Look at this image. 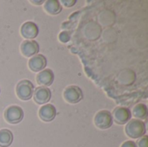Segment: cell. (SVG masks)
<instances>
[{
	"label": "cell",
	"mask_w": 148,
	"mask_h": 147,
	"mask_svg": "<svg viewBox=\"0 0 148 147\" xmlns=\"http://www.w3.org/2000/svg\"><path fill=\"white\" fill-rule=\"evenodd\" d=\"M125 133L129 138L133 139H140L144 135H146L147 133L146 124L142 120L137 119H131L126 124Z\"/></svg>",
	"instance_id": "cell-1"
},
{
	"label": "cell",
	"mask_w": 148,
	"mask_h": 147,
	"mask_svg": "<svg viewBox=\"0 0 148 147\" xmlns=\"http://www.w3.org/2000/svg\"><path fill=\"white\" fill-rule=\"evenodd\" d=\"M35 87L33 83L29 80H21L18 81L16 87V94L18 99L26 101L32 98Z\"/></svg>",
	"instance_id": "cell-2"
},
{
	"label": "cell",
	"mask_w": 148,
	"mask_h": 147,
	"mask_svg": "<svg viewBox=\"0 0 148 147\" xmlns=\"http://www.w3.org/2000/svg\"><path fill=\"white\" fill-rule=\"evenodd\" d=\"M3 116L6 122H8L9 124L15 125L20 123L23 120L24 112L21 107L16 105H12L5 109Z\"/></svg>",
	"instance_id": "cell-3"
},
{
	"label": "cell",
	"mask_w": 148,
	"mask_h": 147,
	"mask_svg": "<svg viewBox=\"0 0 148 147\" xmlns=\"http://www.w3.org/2000/svg\"><path fill=\"white\" fill-rule=\"evenodd\" d=\"M63 99L70 104H77L83 99V93L81 88L75 85L67 87L63 91Z\"/></svg>",
	"instance_id": "cell-4"
},
{
	"label": "cell",
	"mask_w": 148,
	"mask_h": 147,
	"mask_svg": "<svg viewBox=\"0 0 148 147\" xmlns=\"http://www.w3.org/2000/svg\"><path fill=\"white\" fill-rule=\"evenodd\" d=\"M94 122L97 128L101 130H106L112 126L114 120H113L112 114L109 111L101 110L95 114Z\"/></svg>",
	"instance_id": "cell-5"
},
{
	"label": "cell",
	"mask_w": 148,
	"mask_h": 147,
	"mask_svg": "<svg viewBox=\"0 0 148 147\" xmlns=\"http://www.w3.org/2000/svg\"><path fill=\"white\" fill-rule=\"evenodd\" d=\"M111 114L113 117V120L117 125H125L132 118V113L129 108L124 107H118L114 108Z\"/></svg>",
	"instance_id": "cell-6"
},
{
	"label": "cell",
	"mask_w": 148,
	"mask_h": 147,
	"mask_svg": "<svg viewBox=\"0 0 148 147\" xmlns=\"http://www.w3.org/2000/svg\"><path fill=\"white\" fill-rule=\"evenodd\" d=\"M51 90L49 88L39 86L36 88L33 93L34 101L38 105H45L51 100Z\"/></svg>",
	"instance_id": "cell-7"
},
{
	"label": "cell",
	"mask_w": 148,
	"mask_h": 147,
	"mask_svg": "<svg viewBox=\"0 0 148 147\" xmlns=\"http://www.w3.org/2000/svg\"><path fill=\"white\" fill-rule=\"evenodd\" d=\"M20 50L25 57H32L39 53L40 46L36 40H24L21 43Z\"/></svg>",
	"instance_id": "cell-8"
},
{
	"label": "cell",
	"mask_w": 148,
	"mask_h": 147,
	"mask_svg": "<svg viewBox=\"0 0 148 147\" xmlns=\"http://www.w3.org/2000/svg\"><path fill=\"white\" fill-rule=\"evenodd\" d=\"M21 36L26 40H33L39 34L38 26L31 21H28L23 23L20 29Z\"/></svg>",
	"instance_id": "cell-9"
},
{
	"label": "cell",
	"mask_w": 148,
	"mask_h": 147,
	"mask_svg": "<svg viewBox=\"0 0 148 147\" xmlns=\"http://www.w3.org/2000/svg\"><path fill=\"white\" fill-rule=\"evenodd\" d=\"M28 65L31 71L39 73L42 70L45 69V67L47 66V58L42 54H37L30 57Z\"/></svg>",
	"instance_id": "cell-10"
},
{
	"label": "cell",
	"mask_w": 148,
	"mask_h": 147,
	"mask_svg": "<svg viewBox=\"0 0 148 147\" xmlns=\"http://www.w3.org/2000/svg\"><path fill=\"white\" fill-rule=\"evenodd\" d=\"M57 111L54 105L52 104H45L40 107L38 115L42 121L43 122H51L55 120L56 116Z\"/></svg>",
	"instance_id": "cell-11"
},
{
	"label": "cell",
	"mask_w": 148,
	"mask_h": 147,
	"mask_svg": "<svg viewBox=\"0 0 148 147\" xmlns=\"http://www.w3.org/2000/svg\"><path fill=\"white\" fill-rule=\"evenodd\" d=\"M36 82L42 87H49L53 84L55 80L54 72L50 68H45L36 75Z\"/></svg>",
	"instance_id": "cell-12"
},
{
	"label": "cell",
	"mask_w": 148,
	"mask_h": 147,
	"mask_svg": "<svg viewBox=\"0 0 148 147\" xmlns=\"http://www.w3.org/2000/svg\"><path fill=\"white\" fill-rule=\"evenodd\" d=\"M43 7H44L45 11L48 14L51 15V16L58 15L62 10V7L61 5V3L58 0H47V1H44Z\"/></svg>",
	"instance_id": "cell-13"
},
{
	"label": "cell",
	"mask_w": 148,
	"mask_h": 147,
	"mask_svg": "<svg viewBox=\"0 0 148 147\" xmlns=\"http://www.w3.org/2000/svg\"><path fill=\"white\" fill-rule=\"evenodd\" d=\"M13 133L10 130H0V147H10L13 142Z\"/></svg>",
	"instance_id": "cell-14"
},
{
	"label": "cell",
	"mask_w": 148,
	"mask_h": 147,
	"mask_svg": "<svg viewBox=\"0 0 148 147\" xmlns=\"http://www.w3.org/2000/svg\"><path fill=\"white\" fill-rule=\"evenodd\" d=\"M133 115L137 120H146L147 117V107L144 103H139L133 109Z\"/></svg>",
	"instance_id": "cell-15"
},
{
	"label": "cell",
	"mask_w": 148,
	"mask_h": 147,
	"mask_svg": "<svg viewBox=\"0 0 148 147\" xmlns=\"http://www.w3.org/2000/svg\"><path fill=\"white\" fill-rule=\"evenodd\" d=\"M137 147H148V137L147 135H144L143 137L140 138L138 141L136 142Z\"/></svg>",
	"instance_id": "cell-16"
},
{
	"label": "cell",
	"mask_w": 148,
	"mask_h": 147,
	"mask_svg": "<svg viewBox=\"0 0 148 147\" xmlns=\"http://www.w3.org/2000/svg\"><path fill=\"white\" fill-rule=\"evenodd\" d=\"M59 39L62 42H68L70 40V34L69 31H62L59 35Z\"/></svg>",
	"instance_id": "cell-17"
},
{
	"label": "cell",
	"mask_w": 148,
	"mask_h": 147,
	"mask_svg": "<svg viewBox=\"0 0 148 147\" xmlns=\"http://www.w3.org/2000/svg\"><path fill=\"white\" fill-rule=\"evenodd\" d=\"M60 3H63V5L65 7L70 8L76 3V0H62V1H60Z\"/></svg>",
	"instance_id": "cell-18"
},
{
	"label": "cell",
	"mask_w": 148,
	"mask_h": 147,
	"mask_svg": "<svg viewBox=\"0 0 148 147\" xmlns=\"http://www.w3.org/2000/svg\"><path fill=\"white\" fill-rule=\"evenodd\" d=\"M121 147H137V146H136V143L134 141L127 140V141H125L124 143H122Z\"/></svg>",
	"instance_id": "cell-19"
},
{
	"label": "cell",
	"mask_w": 148,
	"mask_h": 147,
	"mask_svg": "<svg viewBox=\"0 0 148 147\" xmlns=\"http://www.w3.org/2000/svg\"><path fill=\"white\" fill-rule=\"evenodd\" d=\"M30 3H35V5H40V4L44 3V1H43V0H41V1H35V0H31V1H30Z\"/></svg>",
	"instance_id": "cell-20"
},
{
	"label": "cell",
	"mask_w": 148,
	"mask_h": 147,
	"mask_svg": "<svg viewBox=\"0 0 148 147\" xmlns=\"http://www.w3.org/2000/svg\"><path fill=\"white\" fill-rule=\"evenodd\" d=\"M0 92H1V89H0Z\"/></svg>",
	"instance_id": "cell-21"
}]
</instances>
